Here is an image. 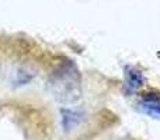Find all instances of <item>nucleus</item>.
<instances>
[{"instance_id":"nucleus-1","label":"nucleus","mask_w":160,"mask_h":140,"mask_svg":"<svg viewBox=\"0 0 160 140\" xmlns=\"http://www.w3.org/2000/svg\"><path fill=\"white\" fill-rule=\"evenodd\" d=\"M52 88L56 98L63 102H75L80 98L79 80L72 70H62L56 74L52 81Z\"/></svg>"},{"instance_id":"nucleus-2","label":"nucleus","mask_w":160,"mask_h":140,"mask_svg":"<svg viewBox=\"0 0 160 140\" xmlns=\"http://www.w3.org/2000/svg\"><path fill=\"white\" fill-rule=\"evenodd\" d=\"M143 84V76L135 67H127L125 69V93L132 94Z\"/></svg>"},{"instance_id":"nucleus-3","label":"nucleus","mask_w":160,"mask_h":140,"mask_svg":"<svg viewBox=\"0 0 160 140\" xmlns=\"http://www.w3.org/2000/svg\"><path fill=\"white\" fill-rule=\"evenodd\" d=\"M61 113H62V126H63V129L66 132L75 129L83 119V113L76 109L63 108V109H61Z\"/></svg>"},{"instance_id":"nucleus-4","label":"nucleus","mask_w":160,"mask_h":140,"mask_svg":"<svg viewBox=\"0 0 160 140\" xmlns=\"http://www.w3.org/2000/svg\"><path fill=\"white\" fill-rule=\"evenodd\" d=\"M139 111H142L143 113L152 116V118L160 119V98L146 97V98L139 104Z\"/></svg>"}]
</instances>
